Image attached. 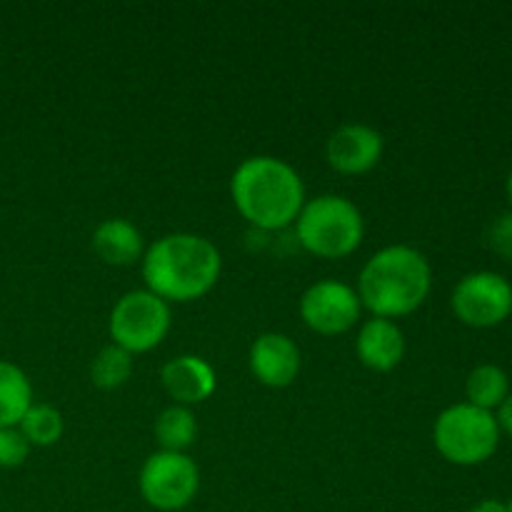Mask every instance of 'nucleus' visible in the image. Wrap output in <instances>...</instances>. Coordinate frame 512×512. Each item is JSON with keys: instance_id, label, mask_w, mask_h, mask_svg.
I'll use <instances>...</instances> for the list:
<instances>
[{"instance_id": "1", "label": "nucleus", "mask_w": 512, "mask_h": 512, "mask_svg": "<svg viewBox=\"0 0 512 512\" xmlns=\"http://www.w3.org/2000/svg\"><path fill=\"white\" fill-rule=\"evenodd\" d=\"M145 288L165 303H190L208 295L220 280L223 255L198 233H170L143 255Z\"/></svg>"}, {"instance_id": "2", "label": "nucleus", "mask_w": 512, "mask_h": 512, "mask_svg": "<svg viewBox=\"0 0 512 512\" xmlns=\"http://www.w3.org/2000/svg\"><path fill=\"white\" fill-rule=\"evenodd\" d=\"M230 198L253 228L268 233L293 225L308 200L298 170L273 155L245 158L230 178Z\"/></svg>"}, {"instance_id": "3", "label": "nucleus", "mask_w": 512, "mask_h": 512, "mask_svg": "<svg viewBox=\"0 0 512 512\" xmlns=\"http://www.w3.org/2000/svg\"><path fill=\"white\" fill-rule=\"evenodd\" d=\"M433 288V268L413 245H388L363 265L358 298L373 318L395 320L415 313Z\"/></svg>"}, {"instance_id": "4", "label": "nucleus", "mask_w": 512, "mask_h": 512, "mask_svg": "<svg viewBox=\"0 0 512 512\" xmlns=\"http://www.w3.org/2000/svg\"><path fill=\"white\" fill-rule=\"evenodd\" d=\"M365 235V220L358 205L345 195L325 193L305 200L298 220L295 238L310 255L323 260L348 258L360 248Z\"/></svg>"}, {"instance_id": "5", "label": "nucleus", "mask_w": 512, "mask_h": 512, "mask_svg": "<svg viewBox=\"0 0 512 512\" xmlns=\"http://www.w3.org/2000/svg\"><path fill=\"white\" fill-rule=\"evenodd\" d=\"M433 443L448 463L460 468L488 463L500 445L495 413L470 403H455L438 415L433 425Z\"/></svg>"}, {"instance_id": "6", "label": "nucleus", "mask_w": 512, "mask_h": 512, "mask_svg": "<svg viewBox=\"0 0 512 512\" xmlns=\"http://www.w3.org/2000/svg\"><path fill=\"white\" fill-rule=\"evenodd\" d=\"M170 330V305L148 288L130 290L115 300L108 318L113 345L130 355L158 348Z\"/></svg>"}, {"instance_id": "7", "label": "nucleus", "mask_w": 512, "mask_h": 512, "mask_svg": "<svg viewBox=\"0 0 512 512\" xmlns=\"http://www.w3.org/2000/svg\"><path fill=\"white\" fill-rule=\"evenodd\" d=\"M140 495L160 512L185 510L200 490V470L185 453H153L140 468Z\"/></svg>"}, {"instance_id": "8", "label": "nucleus", "mask_w": 512, "mask_h": 512, "mask_svg": "<svg viewBox=\"0 0 512 512\" xmlns=\"http://www.w3.org/2000/svg\"><path fill=\"white\" fill-rule=\"evenodd\" d=\"M450 305L460 323L470 328H495L510 318L512 285L493 270L468 273L455 285Z\"/></svg>"}, {"instance_id": "9", "label": "nucleus", "mask_w": 512, "mask_h": 512, "mask_svg": "<svg viewBox=\"0 0 512 512\" xmlns=\"http://www.w3.org/2000/svg\"><path fill=\"white\" fill-rule=\"evenodd\" d=\"M358 293L343 280L325 278L310 285L300 298V318L318 335H343L360 320Z\"/></svg>"}, {"instance_id": "10", "label": "nucleus", "mask_w": 512, "mask_h": 512, "mask_svg": "<svg viewBox=\"0 0 512 512\" xmlns=\"http://www.w3.org/2000/svg\"><path fill=\"white\" fill-rule=\"evenodd\" d=\"M385 140L380 130L365 123H345L330 133L325 143V158L333 170L343 175L370 173L380 163Z\"/></svg>"}, {"instance_id": "11", "label": "nucleus", "mask_w": 512, "mask_h": 512, "mask_svg": "<svg viewBox=\"0 0 512 512\" xmlns=\"http://www.w3.org/2000/svg\"><path fill=\"white\" fill-rule=\"evenodd\" d=\"M250 373L265 388H288L300 373V348L285 333H263L250 345Z\"/></svg>"}, {"instance_id": "12", "label": "nucleus", "mask_w": 512, "mask_h": 512, "mask_svg": "<svg viewBox=\"0 0 512 512\" xmlns=\"http://www.w3.org/2000/svg\"><path fill=\"white\" fill-rule=\"evenodd\" d=\"M160 383H163L165 393L183 408L203 403L218 388L213 365L200 355H178V358L168 360L160 370Z\"/></svg>"}, {"instance_id": "13", "label": "nucleus", "mask_w": 512, "mask_h": 512, "mask_svg": "<svg viewBox=\"0 0 512 512\" xmlns=\"http://www.w3.org/2000/svg\"><path fill=\"white\" fill-rule=\"evenodd\" d=\"M355 353L365 368L375 373H390L405 358V335L395 320L370 318L360 325L355 338Z\"/></svg>"}, {"instance_id": "14", "label": "nucleus", "mask_w": 512, "mask_h": 512, "mask_svg": "<svg viewBox=\"0 0 512 512\" xmlns=\"http://www.w3.org/2000/svg\"><path fill=\"white\" fill-rule=\"evenodd\" d=\"M93 250L103 263L125 268L143 260V233L125 218H105L93 230Z\"/></svg>"}, {"instance_id": "15", "label": "nucleus", "mask_w": 512, "mask_h": 512, "mask_svg": "<svg viewBox=\"0 0 512 512\" xmlns=\"http://www.w3.org/2000/svg\"><path fill=\"white\" fill-rule=\"evenodd\" d=\"M33 405L28 375L10 360H0V428H18Z\"/></svg>"}, {"instance_id": "16", "label": "nucleus", "mask_w": 512, "mask_h": 512, "mask_svg": "<svg viewBox=\"0 0 512 512\" xmlns=\"http://www.w3.org/2000/svg\"><path fill=\"white\" fill-rule=\"evenodd\" d=\"M465 403L475 405L480 410H498L503 400L510 395V378L500 365L483 363L478 368L470 370L468 380H465Z\"/></svg>"}, {"instance_id": "17", "label": "nucleus", "mask_w": 512, "mask_h": 512, "mask_svg": "<svg viewBox=\"0 0 512 512\" xmlns=\"http://www.w3.org/2000/svg\"><path fill=\"white\" fill-rule=\"evenodd\" d=\"M155 440H158L160 450L168 453H185L193 445L195 435H198V423L195 415L183 405H170L155 420Z\"/></svg>"}, {"instance_id": "18", "label": "nucleus", "mask_w": 512, "mask_h": 512, "mask_svg": "<svg viewBox=\"0 0 512 512\" xmlns=\"http://www.w3.org/2000/svg\"><path fill=\"white\" fill-rule=\"evenodd\" d=\"M18 430L23 433V438L28 440L30 448H50V445L58 443L63 438V415L60 410H55L53 405L45 403H33L28 413L20 420Z\"/></svg>"}, {"instance_id": "19", "label": "nucleus", "mask_w": 512, "mask_h": 512, "mask_svg": "<svg viewBox=\"0 0 512 512\" xmlns=\"http://www.w3.org/2000/svg\"><path fill=\"white\" fill-rule=\"evenodd\" d=\"M133 375V355L118 345H105L90 363V380L100 390H118Z\"/></svg>"}, {"instance_id": "20", "label": "nucleus", "mask_w": 512, "mask_h": 512, "mask_svg": "<svg viewBox=\"0 0 512 512\" xmlns=\"http://www.w3.org/2000/svg\"><path fill=\"white\" fill-rule=\"evenodd\" d=\"M28 453L30 445L18 428H0V468H20Z\"/></svg>"}, {"instance_id": "21", "label": "nucleus", "mask_w": 512, "mask_h": 512, "mask_svg": "<svg viewBox=\"0 0 512 512\" xmlns=\"http://www.w3.org/2000/svg\"><path fill=\"white\" fill-rule=\"evenodd\" d=\"M488 243L500 258L510 260L512 263V210L510 213H503L493 225H490Z\"/></svg>"}, {"instance_id": "22", "label": "nucleus", "mask_w": 512, "mask_h": 512, "mask_svg": "<svg viewBox=\"0 0 512 512\" xmlns=\"http://www.w3.org/2000/svg\"><path fill=\"white\" fill-rule=\"evenodd\" d=\"M495 420H498L500 433H508L512 438V393L503 400V405H500L498 413H495Z\"/></svg>"}, {"instance_id": "23", "label": "nucleus", "mask_w": 512, "mask_h": 512, "mask_svg": "<svg viewBox=\"0 0 512 512\" xmlns=\"http://www.w3.org/2000/svg\"><path fill=\"white\" fill-rule=\"evenodd\" d=\"M468 512H510V510H508V503H500V500L495 498H485L480 500V503H475Z\"/></svg>"}, {"instance_id": "24", "label": "nucleus", "mask_w": 512, "mask_h": 512, "mask_svg": "<svg viewBox=\"0 0 512 512\" xmlns=\"http://www.w3.org/2000/svg\"><path fill=\"white\" fill-rule=\"evenodd\" d=\"M505 190H508V200L512 205V168H510V175H508V183H505Z\"/></svg>"}, {"instance_id": "25", "label": "nucleus", "mask_w": 512, "mask_h": 512, "mask_svg": "<svg viewBox=\"0 0 512 512\" xmlns=\"http://www.w3.org/2000/svg\"><path fill=\"white\" fill-rule=\"evenodd\" d=\"M508 510H510V512H512V500H510V503H508Z\"/></svg>"}, {"instance_id": "26", "label": "nucleus", "mask_w": 512, "mask_h": 512, "mask_svg": "<svg viewBox=\"0 0 512 512\" xmlns=\"http://www.w3.org/2000/svg\"><path fill=\"white\" fill-rule=\"evenodd\" d=\"M510 315H512V310H510Z\"/></svg>"}]
</instances>
